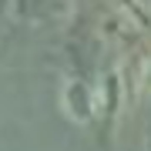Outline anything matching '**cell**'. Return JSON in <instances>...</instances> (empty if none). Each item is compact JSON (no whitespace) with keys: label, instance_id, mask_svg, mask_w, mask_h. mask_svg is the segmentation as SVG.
<instances>
[{"label":"cell","instance_id":"1","mask_svg":"<svg viewBox=\"0 0 151 151\" xmlns=\"http://www.w3.org/2000/svg\"><path fill=\"white\" fill-rule=\"evenodd\" d=\"M64 108L74 121H91L94 118V97L81 81H70L64 87Z\"/></svg>","mask_w":151,"mask_h":151},{"label":"cell","instance_id":"2","mask_svg":"<svg viewBox=\"0 0 151 151\" xmlns=\"http://www.w3.org/2000/svg\"><path fill=\"white\" fill-rule=\"evenodd\" d=\"M145 91L151 94V60H148V64H145Z\"/></svg>","mask_w":151,"mask_h":151}]
</instances>
